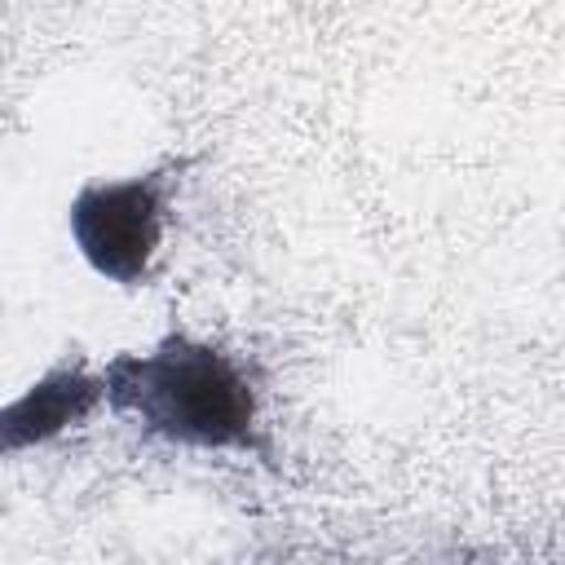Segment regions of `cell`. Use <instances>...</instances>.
I'll list each match as a JSON object with an SVG mask.
<instances>
[{
    "instance_id": "6da1fadb",
    "label": "cell",
    "mask_w": 565,
    "mask_h": 565,
    "mask_svg": "<svg viewBox=\"0 0 565 565\" xmlns=\"http://www.w3.org/2000/svg\"><path fill=\"white\" fill-rule=\"evenodd\" d=\"M106 393L150 433L199 450H260L256 393L238 362L212 344L172 335L154 353L119 358Z\"/></svg>"
},
{
    "instance_id": "7a4b0ae2",
    "label": "cell",
    "mask_w": 565,
    "mask_h": 565,
    "mask_svg": "<svg viewBox=\"0 0 565 565\" xmlns=\"http://www.w3.org/2000/svg\"><path fill=\"white\" fill-rule=\"evenodd\" d=\"M163 190L168 177H132V181H106L84 185L71 203V234L84 252V260L115 282H141L150 274V260L163 238Z\"/></svg>"
},
{
    "instance_id": "3957f363",
    "label": "cell",
    "mask_w": 565,
    "mask_h": 565,
    "mask_svg": "<svg viewBox=\"0 0 565 565\" xmlns=\"http://www.w3.org/2000/svg\"><path fill=\"white\" fill-rule=\"evenodd\" d=\"M97 393H102V388H97L93 380L71 375V371L44 380V384L31 388L22 402H13V411H9V446L44 441V437H53L57 428L84 419V415L93 411Z\"/></svg>"
}]
</instances>
